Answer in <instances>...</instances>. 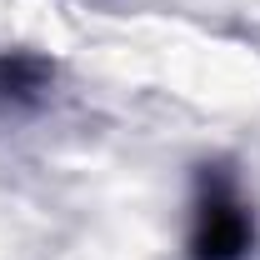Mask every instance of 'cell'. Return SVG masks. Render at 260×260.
I'll list each match as a JSON object with an SVG mask.
<instances>
[{
  "mask_svg": "<svg viewBox=\"0 0 260 260\" xmlns=\"http://www.w3.org/2000/svg\"><path fill=\"white\" fill-rule=\"evenodd\" d=\"M50 60L35 50H0V100L5 105H35L50 90Z\"/></svg>",
  "mask_w": 260,
  "mask_h": 260,
  "instance_id": "cell-2",
  "label": "cell"
},
{
  "mask_svg": "<svg viewBox=\"0 0 260 260\" xmlns=\"http://www.w3.org/2000/svg\"><path fill=\"white\" fill-rule=\"evenodd\" d=\"M255 205L240 190L230 165H200L190 195V230H185V260H250L255 255Z\"/></svg>",
  "mask_w": 260,
  "mask_h": 260,
  "instance_id": "cell-1",
  "label": "cell"
}]
</instances>
